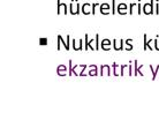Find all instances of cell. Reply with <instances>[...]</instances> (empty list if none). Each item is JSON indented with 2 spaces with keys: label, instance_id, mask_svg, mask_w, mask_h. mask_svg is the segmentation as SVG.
Masks as SVG:
<instances>
[{
  "label": "cell",
  "instance_id": "cell-13",
  "mask_svg": "<svg viewBox=\"0 0 159 135\" xmlns=\"http://www.w3.org/2000/svg\"><path fill=\"white\" fill-rule=\"evenodd\" d=\"M66 73H67V67H66V65H60V66H58V68H57V74H58L59 76H65Z\"/></svg>",
  "mask_w": 159,
  "mask_h": 135
},
{
  "label": "cell",
  "instance_id": "cell-14",
  "mask_svg": "<svg viewBox=\"0 0 159 135\" xmlns=\"http://www.w3.org/2000/svg\"><path fill=\"white\" fill-rule=\"evenodd\" d=\"M133 39L131 38H128V39H125V50L126 51H131L133 50Z\"/></svg>",
  "mask_w": 159,
  "mask_h": 135
},
{
  "label": "cell",
  "instance_id": "cell-27",
  "mask_svg": "<svg viewBox=\"0 0 159 135\" xmlns=\"http://www.w3.org/2000/svg\"><path fill=\"white\" fill-rule=\"evenodd\" d=\"M98 6H100V5H99V4H92V15L96 14V8H97Z\"/></svg>",
  "mask_w": 159,
  "mask_h": 135
},
{
  "label": "cell",
  "instance_id": "cell-17",
  "mask_svg": "<svg viewBox=\"0 0 159 135\" xmlns=\"http://www.w3.org/2000/svg\"><path fill=\"white\" fill-rule=\"evenodd\" d=\"M90 49V41H89V35L85 34L84 35V50H89Z\"/></svg>",
  "mask_w": 159,
  "mask_h": 135
},
{
  "label": "cell",
  "instance_id": "cell-11",
  "mask_svg": "<svg viewBox=\"0 0 159 135\" xmlns=\"http://www.w3.org/2000/svg\"><path fill=\"white\" fill-rule=\"evenodd\" d=\"M61 9L64 10V14H68V13H69L67 5L64 4V2L61 4V1H60V0H58V15H60V14H61Z\"/></svg>",
  "mask_w": 159,
  "mask_h": 135
},
{
  "label": "cell",
  "instance_id": "cell-10",
  "mask_svg": "<svg viewBox=\"0 0 159 135\" xmlns=\"http://www.w3.org/2000/svg\"><path fill=\"white\" fill-rule=\"evenodd\" d=\"M99 69H100V74H99V75H107V76L113 75V74L111 73V67H110L108 65H102V66L99 67Z\"/></svg>",
  "mask_w": 159,
  "mask_h": 135
},
{
  "label": "cell",
  "instance_id": "cell-15",
  "mask_svg": "<svg viewBox=\"0 0 159 135\" xmlns=\"http://www.w3.org/2000/svg\"><path fill=\"white\" fill-rule=\"evenodd\" d=\"M112 69H113L112 74H113L114 76H119V75H120V71H119V65H118L117 62H113V63H112Z\"/></svg>",
  "mask_w": 159,
  "mask_h": 135
},
{
  "label": "cell",
  "instance_id": "cell-3",
  "mask_svg": "<svg viewBox=\"0 0 159 135\" xmlns=\"http://www.w3.org/2000/svg\"><path fill=\"white\" fill-rule=\"evenodd\" d=\"M112 7L107 4V2H103V4H100V6H99V12L103 14V15H108V14H112V9H111Z\"/></svg>",
  "mask_w": 159,
  "mask_h": 135
},
{
  "label": "cell",
  "instance_id": "cell-9",
  "mask_svg": "<svg viewBox=\"0 0 159 135\" xmlns=\"http://www.w3.org/2000/svg\"><path fill=\"white\" fill-rule=\"evenodd\" d=\"M81 10H82V13H83L84 15L92 14V5H90V4L85 2V4H83V5H82V7H81Z\"/></svg>",
  "mask_w": 159,
  "mask_h": 135
},
{
  "label": "cell",
  "instance_id": "cell-7",
  "mask_svg": "<svg viewBox=\"0 0 159 135\" xmlns=\"http://www.w3.org/2000/svg\"><path fill=\"white\" fill-rule=\"evenodd\" d=\"M111 45H113V42L105 38V39H103L102 43H100V49L104 50V51H110L111 50Z\"/></svg>",
  "mask_w": 159,
  "mask_h": 135
},
{
  "label": "cell",
  "instance_id": "cell-23",
  "mask_svg": "<svg viewBox=\"0 0 159 135\" xmlns=\"http://www.w3.org/2000/svg\"><path fill=\"white\" fill-rule=\"evenodd\" d=\"M143 38H144V42H143V50L147 51V50H148V47H147V42H148V36H147V34L143 35Z\"/></svg>",
  "mask_w": 159,
  "mask_h": 135
},
{
  "label": "cell",
  "instance_id": "cell-19",
  "mask_svg": "<svg viewBox=\"0 0 159 135\" xmlns=\"http://www.w3.org/2000/svg\"><path fill=\"white\" fill-rule=\"evenodd\" d=\"M128 75H134V61H129V66H128Z\"/></svg>",
  "mask_w": 159,
  "mask_h": 135
},
{
  "label": "cell",
  "instance_id": "cell-28",
  "mask_svg": "<svg viewBox=\"0 0 159 135\" xmlns=\"http://www.w3.org/2000/svg\"><path fill=\"white\" fill-rule=\"evenodd\" d=\"M57 49H58V51H60V49H61V41H60V38L58 37V44H57Z\"/></svg>",
  "mask_w": 159,
  "mask_h": 135
},
{
  "label": "cell",
  "instance_id": "cell-5",
  "mask_svg": "<svg viewBox=\"0 0 159 135\" xmlns=\"http://www.w3.org/2000/svg\"><path fill=\"white\" fill-rule=\"evenodd\" d=\"M118 14H120V15H126V14H129V7H127V4H125V2H120L119 5H118Z\"/></svg>",
  "mask_w": 159,
  "mask_h": 135
},
{
  "label": "cell",
  "instance_id": "cell-4",
  "mask_svg": "<svg viewBox=\"0 0 159 135\" xmlns=\"http://www.w3.org/2000/svg\"><path fill=\"white\" fill-rule=\"evenodd\" d=\"M113 49L115 51H122L125 50V41L123 39H113Z\"/></svg>",
  "mask_w": 159,
  "mask_h": 135
},
{
  "label": "cell",
  "instance_id": "cell-16",
  "mask_svg": "<svg viewBox=\"0 0 159 135\" xmlns=\"http://www.w3.org/2000/svg\"><path fill=\"white\" fill-rule=\"evenodd\" d=\"M150 69H151V72H152V80H155L156 79V76H157V74H158V71H159V65H157V67H156V69L152 67V65H150Z\"/></svg>",
  "mask_w": 159,
  "mask_h": 135
},
{
  "label": "cell",
  "instance_id": "cell-20",
  "mask_svg": "<svg viewBox=\"0 0 159 135\" xmlns=\"http://www.w3.org/2000/svg\"><path fill=\"white\" fill-rule=\"evenodd\" d=\"M137 6H138V4L136 5L135 2H133V4H130V5H129V14H130V15H133V14H134L135 7H137Z\"/></svg>",
  "mask_w": 159,
  "mask_h": 135
},
{
  "label": "cell",
  "instance_id": "cell-6",
  "mask_svg": "<svg viewBox=\"0 0 159 135\" xmlns=\"http://www.w3.org/2000/svg\"><path fill=\"white\" fill-rule=\"evenodd\" d=\"M58 37L60 38V41H61L62 45L65 46V49H66L67 51H69V49H70V45H69V44H70V38H72V37H70V35H67V36H66V39L62 38V36H61V35H58Z\"/></svg>",
  "mask_w": 159,
  "mask_h": 135
},
{
  "label": "cell",
  "instance_id": "cell-12",
  "mask_svg": "<svg viewBox=\"0 0 159 135\" xmlns=\"http://www.w3.org/2000/svg\"><path fill=\"white\" fill-rule=\"evenodd\" d=\"M88 75H90V76H96V75H98V66H97V65H90V66H89Z\"/></svg>",
  "mask_w": 159,
  "mask_h": 135
},
{
  "label": "cell",
  "instance_id": "cell-29",
  "mask_svg": "<svg viewBox=\"0 0 159 135\" xmlns=\"http://www.w3.org/2000/svg\"><path fill=\"white\" fill-rule=\"evenodd\" d=\"M156 14H159V4H158V0H157V5H156Z\"/></svg>",
  "mask_w": 159,
  "mask_h": 135
},
{
  "label": "cell",
  "instance_id": "cell-2",
  "mask_svg": "<svg viewBox=\"0 0 159 135\" xmlns=\"http://www.w3.org/2000/svg\"><path fill=\"white\" fill-rule=\"evenodd\" d=\"M153 2H155V0H150L149 4H144V5H143V14H145V15H151V14L155 13Z\"/></svg>",
  "mask_w": 159,
  "mask_h": 135
},
{
  "label": "cell",
  "instance_id": "cell-18",
  "mask_svg": "<svg viewBox=\"0 0 159 135\" xmlns=\"http://www.w3.org/2000/svg\"><path fill=\"white\" fill-rule=\"evenodd\" d=\"M153 44H155V39H148V42H147V47H148V50H151V51L155 50Z\"/></svg>",
  "mask_w": 159,
  "mask_h": 135
},
{
  "label": "cell",
  "instance_id": "cell-26",
  "mask_svg": "<svg viewBox=\"0 0 159 135\" xmlns=\"http://www.w3.org/2000/svg\"><path fill=\"white\" fill-rule=\"evenodd\" d=\"M39 44L41 45H47V38H41L39 39Z\"/></svg>",
  "mask_w": 159,
  "mask_h": 135
},
{
  "label": "cell",
  "instance_id": "cell-22",
  "mask_svg": "<svg viewBox=\"0 0 159 135\" xmlns=\"http://www.w3.org/2000/svg\"><path fill=\"white\" fill-rule=\"evenodd\" d=\"M128 66L129 65H121V68H120V76H123L125 74H126V69L128 68Z\"/></svg>",
  "mask_w": 159,
  "mask_h": 135
},
{
  "label": "cell",
  "instance_id": "cell-1",
  "mask_svg": "<svg viewBox=\"0 0 159 135\" xmlns=\"http://www.w3.org/2000/svg\"><path fill=\"white\" fill-rule=\"evenodd\" d=\"M81 12V5L78 2V0H72V2L69 4V13L72 15H77Z\"/></svg>",
  "mask_w": 159,
  "mask_h": 135
},
{
  "label": "cell",
  "instance_id": "cell-25",
  "mask_svg": "<svg viewBox=\"0 0 159 135\" xmlns=\"http://www.w3.org/2000/svg\"><path fill=\"white\" fill-rule=\"evenodd\" d=\"M115 1H117V0H112V6H111V7H112V14H113V15L117 13V6H115Z\"/></svg>",
  "mask_w": 159,
  "mask_h": 135
},
{
  "label": "cell",
  "instance_id": "cell-8",
  "mask_svg": "<svg viewBox=\"0 0 159 135\" xmlns=\"http://www.w3.org/2000/svg\"><path fill=\"white\" fill-rule=\"evenodd\" d=\"M73 49L75 51H82L84 50L83 47V41L82 39H73Z\"/></svg>",
  "mask_w": 159,
  "mask_h": 135
},
{
  "label": "cell",
  "instance_id": "cell-21",
  "mask_svg": "<svg viewBox=\"0 0 159 135\" xmlns=\"http://www.w3.org/2000/svg\"><path fill=\"white\" fill-rule=\"evenodd\" d=\"M95 38H96L95 39V44H96L95 49H96V51H99V34H96Z\"/></svg>",
  "mask_w": 159,
  "mask_h": 135
},
{
  "label": "cell",
  "instance_id": "cell-24",
  "mask_svg": "<svg viewBox=\"0 0 159 135\" xmlns=\"http://www.w3.org/2000/svg\"><path fill=\"white\" fill-rule=\"evenodd\" d=\"M155 50L159 51V35L155 38Z\"/></svg>",
  "mask_w": 159,
  "mask_h": 135
}]
</instances>
